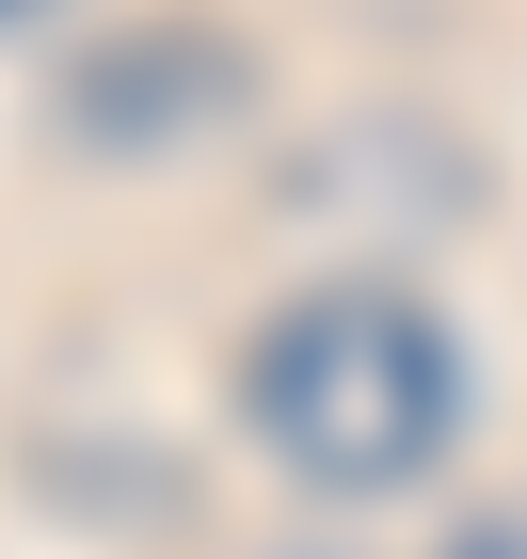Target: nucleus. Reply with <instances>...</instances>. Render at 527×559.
I'll list each match as a JSON object with an SVG mask.
<instances>
[{
    "label": "nucleus",
    "mask_w": 527,
    "mask_h": 559,
    "mask_svg": "<svg viewBox=\"0 0 527 559\" xmlns=\"http://www.w3.org/2000/svg\"><path fill=\"white\" fill-rule=\"evenodd\" d=\"M447 559H527V527H464V544H447Z\"/></svg>",
    "instance_id": "3"
},
{
    "label": "nucleus",
    "mask_w": 527,
    "mask_h": 559,
    "mask_svg": "<svg viewBox=\"0 0 527 559\" xmlns=\"http://www.w3.org/2000/svg\"><path fill=\"white\" fill-rule=\"evenodd\" d=\"M224 96H240L224 33H112L96 64H64V112L96 144H176V129H208Z\"/></svg>",
    "instance_id": "2"
},
{
    "label": "nucleus",
    "mask_w": 527,
    "mask_h": 559,
    "mask_svg": "<svg viewBox=\"0 0 527 559\" xmlns=\"http://www.w3.org/2000/svg\"><path fill=\"white\" fill-rule=\"evenodd\" d=\"M240 416L304 496H399L464 448V336L416 288H304L240 352Z\"/></svg>",
    "instance_id": "1"
}]
</instances>
